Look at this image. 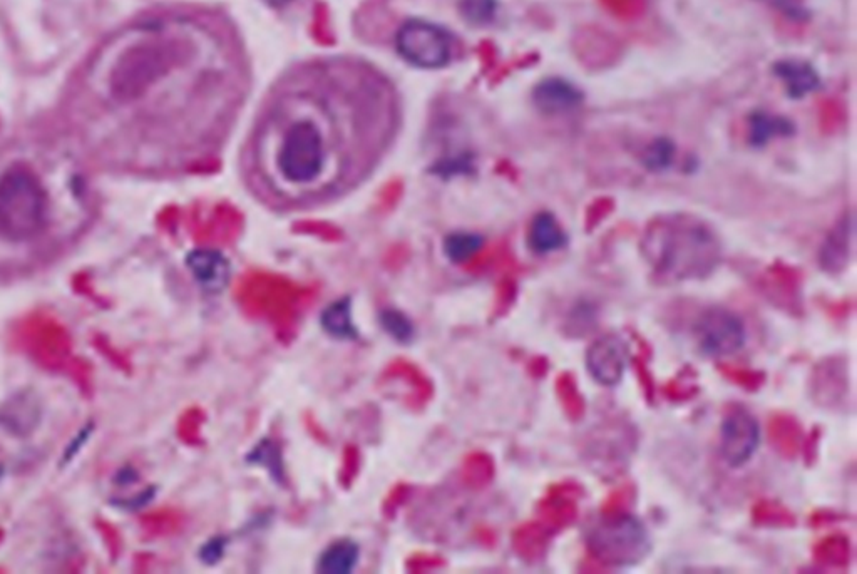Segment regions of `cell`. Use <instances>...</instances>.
<instances>
[{
  "instance_id": "d4e9b609",
  "label": "cell",
  "mask_w": 857,
  "mask_h": 574,
  "mask_svg": "<svg viewBox=\"0 0 857 574\" xmlns=\"http://www.w3.org/2000/svg\"><path fill=\"white\" fill-rule=\"evenodd\" d=\"M88 434H89V429H83V431H81V434H79V436H77L76 444H79V442L88 441ZM81 446H83V444H81ZM74 452H76V454H77V447H76V449H69V451H66V454H64V457H62V459H64V462L71 461L72 456H74Z\"/></svg>"
},
{
  "instance_id": "484cf974",
  "label": "cell",
  "mask_w": 857,
  "mask_h": 574,
  "mask_svg": "<svg viewBox=\"0 0 857 574\" xmlns=\"http://www.w3.org/2000/svg\"><path fill=\"white\" fill-rule=\"evenodd\" d=\"M273 4H285L288 0H272Z\"/></svg>"
},
{
  "instance_id": "8992f818",
  "label": "cell",
  "mask_w": 857,
  "mask_h": 574,
  "mask_svg": "<svg viewBox=\"0 0 857 574\" xmlns=\"http://www.w3.org/2000/svg\"><path fill=\"white\" fill-rule=\"evenodd\" d=\"M692 337L698 354L707 359H729L747 344V327L734 310L710 307L693 322Z\"/></svg>"
},
{
  "instance_id": "7402d4cb",
  "label": "cell",
  "mask_w": 857,
  "mask_h": 574,
  "mask_svg": "<svg viewBox=\"0 0 857 574\" xmlns=\"http://www.w3.org/2000/svg\"><path fill=\"white\" fill-rule=\"evenodd\" d=\"M496 11H498L496 0H464L462 2V14L467 17V21L479 24V26L493 21Z\"/></svg>"
},
{
  "instance_id": "4fadbf2b",
  "label": "cell",
  "mask_w": 857,
  "mask_h": 574,
  "mask_svg": "<svg viewBox=\"0 0 857 574\" xmlns=\"http://www.w3.org/2000/svg\"><path fill=\"white\" fill-rule=\"evenodd\" d=\"M772 74L782 82L787 96L796 101L811 96L822 86L821 74L811 62L804 59H782L774 62Z\"/></svg>"
},
{
  "instance_id": "44dd1931",
  "label": "cell",
  "mask_w": 857,
  "mask_h": 574,
  "mask_svg": "<svg viewBox=\"0 0 857 574\" xmlns=\"http://www.w3.org/2000/svg\"><path fill=\"white\" fill-rule=\"evenodd\" d=\"M380 327L384 328L385 334L399 344H411L416 337V327L406 313L396 308H385L379 315Z\"/></svg>"
},
{
  "instance_id": "2e32d148",
  "label": "cell",
  "mask_w": 857,
  "mask_h": 574,
  "mask_svg": "<svg viewBox=\"0 0 857 574\" xmlns=\"http://www.w3.org/2000/svg\"><path fill=\"white\" fill-rule=\"evenodd\" d=\"M359 559L360 548L354 539H337L320 553L315 569L320 574H350L357 568Z\"/></svg>"
},
{
  "instance_id": "7a4b0ae2",
  "label": "cell",
  "mask_w": 857,
  "mask_h": 574,
  "mask_svg": "<svg viewBox=\"0 0 857 574\" xmlns=\"http://www.w3.org/2000/svg\"><path fill=\"white\" fill-rule=\"evenodd\" d=\"M397 98L355 57L293 67L273 88L247 148L253 190L275 205H314L369 175L392 143Z\"/></svg>"
},
{
  "instance_id": "30bf717a",
  "label": "cell",
  "mask_w": 857,
  "mask_h": 574,
  "mask_svg": "<svg viewBox=\"0 0 857 574\" xmlns=\"http://www.w3.org/2000/svg\"><path fill=\"white\" fill-rule=\"evenodd\" d=\"M536 111L556 118L575 113L585 103V93L565 77H544L531 93Z\"/></svg>"
},
{
  "instance_id": "e0dca14e",
  "label": "cell",
  "mask_w": 857,
  "mask_h": 574,
  "mask_svg": "<svg viewBox=\"0 0 857 574\" xmlns=\"http://www.w3.org/2000/svg\"><path fill=\"white\" fill-rule=\"evenodd\" d=\"M320 325L325 334L335 340L352 342L359 339V330L355 327L352 318V302L350 298H340L337 302L330 303L320 317Z\"/></svg>"
},
{
  "instance_id": "cb8c5ba5",
  "label": "cell",
  "mask_w": 857,
  "mask_h": 574,
  "mask_svg": "<svg viewBox=\"0 0 857 574\" xmlns=\"http://www.w3.org/2000/svg\"><path fill=\"white\" fill-rule=\"evenodd\" d=\"M226 546H228V539L225 536H215L201 546L198 556L208 566H215L225 556Z\"/></svg>"
},
{
  "instance_id": "9a60e30c",
  "label": "cell",
  "mask_w": 857,
  "mask_h": 574,
  "mask_svg": "<svg viewBox=\"0 0 857 574\" xmlns=\"http://www.w3.org/2000/svg\"><path fill=\"white\" fill-rule=\"evenodd\" d=\"M796 133V124L779 114L764 109H755L747 118V139L752 148L769 146L775 138H791Z\"/></svg>"
},
{
  "instance_id": "3957f363",
  "label": "cell",
  "mask_w": 857,
  "mask_h": 574,
  "mask_svg": "<svg viewBox=\"0 0 857 574\" xmlns=\"http://www.w3.org/2000/svg\"><path fill=\"white\" fill-rule=\"evenodd\" d=\"M93 213L88 178L69 154L51 146L0 153V273L51 262Z\"/></svg>"
},
{
  "instance_id": "6da1fadb",
  "label": "cell",
  "mask_w": 857,
  "mask_h": 574,
  "mask_svg": "<svg viewBox=\"0 0 857 574\" xmlns=\"http://www.w3.org/2000/svg\"><path fill=\"white\" fill-rule=\"evenodd\" d=\"M247 79L245 49L223 14L168 12L99 49L84 72L81 118L131 163H188L223 141Z\"/></svg>"
},
{
  "instance_id": "603a6c76",
  "label": "cell",
  "mask_w": 857,
  "mask_h": 574,
  "mask_svg": "<svg viewBox=\"0 0 857 574\" xmlns=\"http://www.w3.org/2000/svg\"><path fill=\"white\" fill-rule=\"evenodd\" d=\"M772 9L781 12L789 21L806 22L811 19V11L802 0H765Z\"/></svg>"
},
{
  "instance_id": "ba28073f",
  "label": "cell",
  "mask_w": 857,
  "mask_h": 574,
  "mask_svg": "<svg viewBox=\"0 0 857 574\" xmlns=\"http://www.w3.org/2000/svg\"><path fill=\"white\" fill-rule=\"evenodd\" d=\"M762 441L757 417L744 405H734L720 422L719 454L725 466L740 469L752 461Z\"/></svg>"
},
{
  "instance_id": "d6986e66",
  "label": "cell",
  "mask_w": 857,
  "mask_h": 574,
  "mask_svg": "<svg viewBox=\"0 0 857 574\" xmlns=\"http://www.w3.org/2000/svg\"><path fill=\"white\" fill-rule=\"evenodd\" d=\"M675 158H677V146L672 139L667 136H658L645 146L640 156V163L645 170L660 175L672 168Z\"/></svg>"
},
{
  "instance_id": "9c48e42d",
  "label": "cell",
  "mask_w": 857,
  "mask_h": 574,
  "mask_svg": "<svg viewBox=\"0 0 857 574\" xmlns=\"http://www.w3.org/2000/svg\"><path fill=\"white\" fill-rule=\"evenodd\" d=\"M586 370L601 387H616L627 374L630 350L625 340L615 334L603 335L588 347Z\"/></svg>"
},
{
  "instance_id": "52a82bcc",
  "label": "cell",
  "mask_w": 857,
  "mask_h": 574,
  "mask_svg": "<svg viewBox=\"0 0 857 574\" xmlns=\"http://www.w3.org/2000/svg\"><path fill=\"white\" fill-rule=\"evenodd\" d=\"M396 47L409 64L421 69H441L451 61L449 34L442 27L421 19H412L399 29Z\"/></svg>"
},
{
  "instance_id": "ffe728a7",
  "label": "cell",
  "mask_w": 857,
  "mask_h": 574,
  "mask_svg": "<svg viewBox=\"0 0 857 574\" xmlns=\"http://www.w3.org/2000/svg\"><path fill=\"white\" fill-rule=\"evenodd\" d=\"M484 246V238L478 233L456 231L444 240V255L452 263H466L476 257Z\"/></svg>"
},
{
  "instance_id": "5b68a950",
  "label": "cell",
  "mask_w": 857,
  "mask_h": 574,
  "mask_svg": "<svg viewBox=\"0 0 857 574\" xmlns=\"http://www.w3.org/2000/svg\"><path fill=\"white\" fill-rule=\"evenodd\" d=\"M586 546L601 563L616 568L637 566L652 553L650 531L635 514L608 516L591 526Z\"/></svg>"
},
{
  "instance_id": "ac0fdd59",
  "label": "cell",
  "mask_w": 857,
  "mask_h": 574,
  "mask_svg": "<svg viewBox=\"0 0 857 574\" xmlns=\"http://www.w3.org/2000/svg\"><path fill=\"white\" fill-rule=\"evenodd\" d=\"M248 464L262 467L278 484L285 482V464H283L282 449L273 439H262L252 451L247 454Z\"/></svg>"
},
{
  "instance_id": "5bb4252c",
  "label": "cell",
  "mask_w": 857,
  "mask_h": 574,
  "mask_svg": "<svg viewBox=\"0 0 857 574\" xmlns=\"http://www.w3.org/2000/svg\"><path fill=\"white\" fill-rule=\"evenodd\" d=\"M526 243L531 253L538 257H546L565 250L570 238L560 220L551 211H539L529 223Z\"/></svg>"
},
{
  "instance_id": "7c38bea8",
  "label": "cell",
  "mask_w": 857,
  "mask_h": 574,
  "mask_svg": "<svg viewBox=\"0 0 857 574\" xmlns=\"http://www.w3.org/2000/svg\"><path fill=\"white\" fill-rule=\"evenodd\" d=\"M186 267L205 292H223L230 282V262L218 250H211V248L193 250L186 257Z\"/></svg>"
},
{
  "instance_id": "277c9868",
  "label": "cell",
  "mask_w": 857,
  "mask_h": 574,
  "mask_svg": "<svg viewBox=\"0 0 857 574\" xmlns=\"http://www.w3.org/2000/svg\"><path fill=\"white\" fill-rule=\"evenodd\" d=\"M642 255L657 282H700L724 260V243L709 221L690 213L655 216L642 236Z\"/></svg>"
},
{
  "instance_id": "8fae6325",
  "label": "cell",
  "mask_w": 857,
  "mask_h": 574,
  "mask_svg": "<svg viewBox=\"0 0 857 574\" xmlns=\"http://www.w3.org/2000/svg\"><path fill=\"white\" fill-rule=\"evenodd\" d=\"M854 213L846 211L832 226L819 250V265L827 275L846 272L854 257Z\"/></svg>"
}]
</instances>
